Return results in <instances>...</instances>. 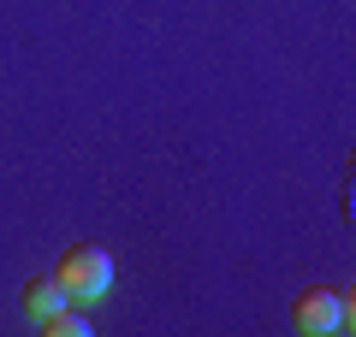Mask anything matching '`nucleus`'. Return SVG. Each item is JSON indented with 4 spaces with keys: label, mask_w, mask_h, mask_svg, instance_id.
<instances>
[{
    "label": "nucleus",
    "mask_w": 356,
    "mask_h": 337,
    "mask_svg": "<svg viewBox=\"0 0 356 337\" xmlns=\"http://www.w3.org/2000/svg\"><path fill=\"white\" fill-rule=\"evenodd\" d=\"M65 284V296L72 302H102L107 290H113V254L95 249V243H77L72 254L60 261V273H54Z\"/></svg>",
    "instance_id": "obj_1"
},
{
    "label": "nucleus",
    "mask_w": 356,
    "mask_h": 337,
    "mask_svg": "<svg viewBox=\"0 0 356 337\" xmlns=\"http://www.w3.org/2000/svg\"><path fill=\"white\" fill-rule=\"evenodd\" d=\"M291 325L309 337L339 331V325H350V296H339V290H303L297 308H291Z\"/></svg>",
    "instance_id": "obj_2"
},
{
    "label": "nucleus",
    "mask_w": 356,
    "mask_h": 337,
    "mask_svg": "<svg viewBox=\"0 0 356 337\" xmlns=\"http://www.w3.org/2000/svg\"><path fill=\"white\" fill-rule=\"evenodd\" d=\"M65 302H72V296H65L60 278H30V284H24V308L36 313V320H48V313L65 308Z\"/></svg>",
    "instance_id": "obj_3"
},
{
    "label": "nucleus",
    "mask_w": 356,
    "mask_h": 337,
    "mask_svg": "<svg viewBox=\"0 0 356 337\" xmlns=\"http://www.w3.org/2000/svg\"><path fill=\"white\" fill-rule=\"evenodd\" d=\"M42 331H48V337H89L95 325H89V320H83L77 308H54L48 320H42Z\"/></svg>",
    "instance_id": "obj_4"
}]
</instances>
